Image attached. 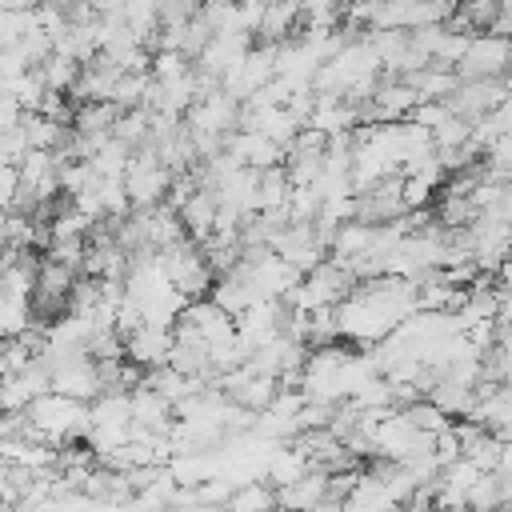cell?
<instances>
[{"label": "cell", "mask_w": 512, "mask_h": 512, "mask_svg": "<svg viewBox=\"0 0 512 512\" xmlns=\"http://www.w3.org/2000/svg\"><path fill=\"white\" fill-rule=\"evenodd\" d=\"M404 416H408L420 432H440V428H448V424H452V420H448V412H444V408H436L428 396H424V400L416 396V400L404 408Z\"/></svg>", "instance_id": "9c48e42d"}, {"label": "cell", "mask_w": 512, "mask_h": 512, "mask_svg": "<svg viewBox=\"0 0 512 512\" xmlns=\"http://www.w3.org/2000/svg\"><path fill=\"white\" fill-rule=\"evenodd\" d=\"M460 80H480V76H504L512 72V40L500 36V32H484V36H472L464 56L452 64Z\"/></svg>", "instance_id": "7a4b0ae2"}, {"label": "cell", "mask_w": 512, "mask_h": 512, "mask_svg": "<svg viewBox=\"0 0 512 512\" xmlns=\"http://www.w3.org/2000/svg\"><path fill=\"white\" fill-rule=\"evenodd\" d=\"M228 504L232 508H272L276 504V488H264L256 480H240V488L228 492Z\"/></svg>", "instance_id": "30bf717a"}, {"label": "cell", "mask_w": 512, "mask_h": 512, "mask_svg": "<svg viewBox=\"0 0 512 512\" xmlns=\"http://www.w3.org/2000/svg\"><path fill=\"white\" fill-rule=\"evenodd\" d=\"M300 28H304L300 0H264L260 24H256V36H260L264 44H284V40L296 36Z\"/></svg>", "instance_id": "8992f818"}, {"label": "cell", "mask_w": 512, "mask_h": 512, "mask_svg": "<svg viewBox=\"0 0 512 512\" xmlns=\"http://www.w3.org/2000/svg\"><path fill=\"white\" fill-rule=\"evenodd\" d=\"M128 400H132V424L136 428H144V432H168L172 428V400L164 396V392H156L152 384H136L132 392H128Z\"/></svg>", "instance_id": "5b68a950"}, {"label": "cell", "mask_w": 512, "mask_h": 512, "mask_svg": "<svg viewBox=\"0 0 512 512\" xmlns=\"http://www.w3.org/2000/svg\"><path fill=\"white\" fill-rule=\"evenodd\" d=\"M36 72H40L44 88H52V92H72V84H76V76H80V60L68 56V52H60V48H52V52L36 64Z\"/></svg>", "instance_id": "52a82bcc"}, {"label": "cell", "mask_w": 512, "mask_h": 512, "mask_svg": "<svg viewBox=\"0 0 512 512\" xmlns=\"http://www.w3.org/2000/svg\"><path fill=\"white\" fill-rule=\"evenodd\" d=\"M504 96H508V88H504L500 76H480V80H456V88L444 96V104H448L456 116H464V120H480V116H488Z\"/></svg>", "instance_id": "3957f363"}, {"label": "cell", "mask_w": 512, "mask_h": 512, "mask_svg": "<svg viewBox=\"0 0 512 512\" xmlns=\"http://www.w3.org/2000/svg\"><path fill=\"white\" fill-rule=\"evenodd\" d=\"M88 428V400L64 396L56 388L40 392L28 408H24V432L48 440V444H64L68 436Z\"/></svg>", "instance_id": "6da1fadb"}, {"label": "cell", "mask_w": 512, "mask_h": 512, "mask_svg": "<svg viewBox=\"0 0 512 512\" xmlns=\"http://www.w3.org/2000/svg\"><path fill=\"white\" fill-rule=\"evenodd\" d=\"M304 472H308V456H304L296 444H292V448H272V452H268V480H272L276 488L296 484Z\"/></svg>", "instance_id": "ba28073f"}, {"label": "cell", "mask_w": 512, "mask_h": 512, "mask_svg": "<svg viewBox=\"0 0 512 512\" xmlns=\"http://www.w3.org/2000/svg\"><path fill=\"white\" fill-rule=\"evenodd\" d=\"M168 348H172V324H136L128 336H124V352L132 364L140 368H160L168 364Z\"/></svg>", "instance_id": "277c9868"}]
</instances>
